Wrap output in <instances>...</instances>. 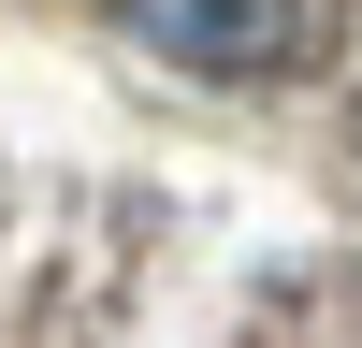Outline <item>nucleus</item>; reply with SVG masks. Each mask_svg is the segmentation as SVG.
<instances>
[{
  "instance_id": "1",
  "label": "nucleus",
  "mask_w": 362,
  "mask_h": 348,
  "mask_svg": "<svg viewBox=\"0 0 362 348\" xmlns=\"http://www.w3.org/2000/svg\"><path fill=\"white\" fill-rule=\"evenodd\" d=\"M116 15L160 58H189V73H276L305 44V0H116Z\"/></svg>"
}]
</instances>
